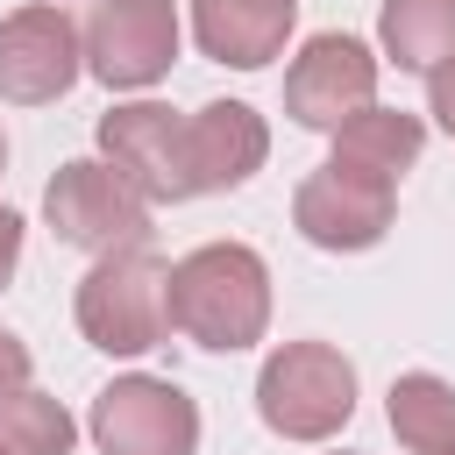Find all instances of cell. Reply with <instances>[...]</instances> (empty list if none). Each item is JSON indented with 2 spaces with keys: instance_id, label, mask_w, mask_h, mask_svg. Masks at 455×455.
Instances as JSON below:
<instances>
[{
  "instance_id": "6da1fadb",
  "label": "cell",
  "mask_w": 455,
  "mask_h": 455,
  "mask_svg": "<svg viewBox=\"0 0 455 455\" xmlns=\"http://www.w3.org/2000/svg\"><path fill=\"white\" fill-rule=\"evenodd\" d=\"M171 327L213 355L263 341L270 327V270L249 242H206L171 263Z\"/></svg>"
},
{
  "instance_id": "7a4b0ae2",
  "label": "cell",
  "mask_w": 455,
  "mask_h": 455,
  "mask_svg": "<svg viewBox=\"0 0 455 455\" xmlns=\"http://www.w3.org/2000/svg\"><path fill=\"white\" fill-rule=\"evenodd\" d=\"M78 334L107 355H149L171 334V263L135 249H114L78 284Z\"/></svg>"
},
{
  "instance_id": "3957f363",
  "label": "cell",
  "mask_w": 455,
  "mask_h": 455,
  "mask_svg": "<svg viewBox=\"0 0 455 455\" xmlns=\"http://www.w3.org/2000/svg\"><path fill=\"white\" fill-rule=\"evenodd\" d=\"M256 412L284 441H327L355 412V363L334 341H284L256 377Z\"/></svg>"
},
{
  "instance_id": "277c9868",
  "label": "cell",
  "mask_w": 455,
  "mask_h": 455,
  "mask_svg": "<svg viewBox=\"0 0 455 455\" xmlns=\"http://www.w3.org/2000/svg\"><path fill=\"white\" fill-rule=\"evenodd\" d=\"M43 220L57 228V242L92 249V256H114V249H135V242L149 235V199H142L114 164L71 156V164H57V178L43 185Z\"/></svg>"
},
{
  "instance_id": "5b68a950",
  "label": "cell",
  "mask_w": 455,
  "mask_h": 455,
  "mask_svg": "<svg viewBox=\"0 0 455 455\" xmlns=\"http://www.w3.org/2000/svg\"><path fill=\"white\" fill-rule=\"evenodd\" d=\"M78 71H85V28L64 14V0H36L0 21V100L50 107L78 85Z\"/></svg>"
},
{
  "instance_id": "8992f818",
  "label": "cell",
  "mask_w": 455,
  "mask_h": 455,
  "mask_svg": "<svg viewBox=\"0 0 455 455\" xmlns=\"http://www.w3.org/2000/svg\"><path fill=\"white\" fill-rule=\"evenodd\" d=\"M391 213H398V185L377 178V171H355L341 156H327L291 192V228L313 249H370V242H384Z\"/></svg>"
},
{
  "instance_id": "52a82bcc",
  "label": "cell",
  "mask_w": 455,
  "mask_h": 455,
  "mask_svg": "<svg viewBox=\"0 0 455 455\" xmlns=\"http://www.w3.org/2000/svg\"><path fill=\"white\" fill-rule=\"evenodd\" d=\"M178 57V7L171 0H92L85 21V71L114 92H142Z\"/></svg>"
},
{
  "instance_id": "ba28073f",
  "label": "cell",
  "mask_w": 455,
  "mask_h": 455,
  "mask_svg": "<svg viewBox=\"0 0 455 455\" xmlns=\"http://www.w3.org/2000/svg\"><path fill=\"white\" fill-rule=\"evenodd\" d=\"M92 441L100 455H192L199 405L171 377H114L92 398Z\"/></svg>"
},
{
  "instance_id": "9c48e42d",
  "label": "cell",
  "mask_w": 455,
  "mask_h": 455,
  "mask_svg": "<svg viewBox=\"0 0 455 455\" xmlns=\"http://www.w3.org/2000/svg\"><path fill=\"white\" fill-rule=\"evenodd\" d=\"M363 107H377V57L355 36H313L284 71V114L299 128H341Z\"/></svg>"
},
{
  "instance_id": "30bf717a",
  "label": "cell",
  "mask_w": 455,
  "mask_h": 455,
  "mask_svg": "<svg viewBox=\"0 0 455 455\" xmlns=\"http://www.w3.org/2000/svg\"><path fill=\"white\" fill-rule=\"evenodd\" d=\"M100 149H107V164L142 199H192V178H185V114H171L164 100L107 107L100 114Z\"/></svg>"
},
{
  "instance_id": "8fae6325",
  "label": "cell",
  "mask_w": 455,
  "mask_h": 455,
  "mask_svg": "<svg viewBox=\"0 0 455 455\" xmlns=\"http://www.w3.org/2000/svg\"><path fill=\"white\" fill-rule=\"evenodd\" d=\"M270 156V128L249 100H206L199 114H185V178L192 199L199 192H235L263 171Z\"/></svg>"
},
{
  "instance_id": "7c38bea8",
  "label": "cell",
  "mask_w": 455,
  "mask_h": 455,
  "mask_svg": "<svg viewBox=\"0 0 455 455\" xmlns=\"http://www.w3.org/2000/svg\"><path fill=\"white\" fill-rule=\"evenodd\" d=\"M299 21V0H192V36L213 64L263 71Z\"/></svg>"
},
{
  "instance_id": "4fadbf2b",
  "label": "cell",
  "mask_w": 455,
  "mask_h": 455,
  "mask_svg": "<svg viewBox=\"0 0 455 455\" xmlns=\"http://www.w3.org/2000/svg\"><path fill=\"white\" fill-rule=\"evenodd\" d=\"M377 43L398 71H441L455 57V0H384Z\"/></svg>"
},
{
  "instance_id": "5bb4252c",
  "label": "cell",
  "mask_w": 455,
  "mask_h": 455,
  "mask_svg": "<svg viewBox=\"0 0 455 455\" xmlns=\"http://www.w3.org/2000/svg\"><path fill=\"white\" fill-rule=\"evenodd\" d=\"M419 142H427L419 114H398V107H363L355 121L334 128V156L355 164V171H377V178H391V185L412 171Z\"/></svg>"
},
{
  "instance_id": "9a60e30c",
  "label": "cell",
  "mask_w": 455,
  "mask_h": 455,
  "mask_svg": "<svg viewBox=\"0 0 455 455\" xmlns=\"http://www.w3.org/2000/svg\"><path fill=\"white\" fill-rule=\"evenodd\" d=\"M384 419L412 455H448L455 448V384L434 370H405L384 398Z\"/></svg>"
},
{
  "instance_id": "2e32d148",
  "label": "cell",
  "mask_w": 455,
  "mask_h": 455,
  "mask_svg": "<svg viewBox=\"0 0 455 455\" xmlns=\"http://www.w3.org/2000/svg\"><path fill=\"white\" fill-rule=\"evenodd\" d=\"M78 427L57 398L43 391H7L0 398V455H71Z\"/></svg>"
},
{
  "instance_id": "e0dca14e",
  "label": "cell",
  "mask_w": 455,
  "mask_h": 455,
  "mask_svg": "<svg viewBox=\"0 0 455 455\" xmlns=\"http://www.w3.org/2000/svg\"><path fill=\"white\" fill-rule=\"evenodd\" d=\"M28 370H36V355H28V341L0 327V398H7V391H28Z\"/></svg>"
},
{
  "instance_id": "ac0fdd59",
  "label": "cell",
  "mask_w": 455,
  "mask_h": 455,
  "mask_svg": "<svg viewBox=\"0 0 455 455\" xmlns=\"http://www.w3.org/2000/svg\"><path fill=\"white\" fill-rule=\"evenodd\" d=\"M427 107H434V121L455 135V57H448L441 71H427Z\"/></svg>"
},
{
  "instance_id": "d6986e66",
  "label": "cell",
  "mask_w": 455,
  "mask_h": 455,
  "mask_svg": "<svg viewBox=\"0 0 455 455\" xmlns=\"http://www.w3.org/2000/svg\"><path fill=\"white\" fill-rule=\"evenodd\" d=\"M14 263H21V220H14V206H0V291H7Z\"/></svg>"
},
{
  "instance_id": "ffe728a7",
  "label": "cell",
  "mask_w": 455,
  "mask_h": 455,
  "mask_svg": "<svg viewBox=\"0 0 455 455\" xmlns=\"http://www.w3.org/2000/svg\"><path fill=\"white\" fill-rule=\"evenodd\" d=\"M0 171H7V135H0Z\"/></svg>"
},
{
  "instance_id": "44dd1931",
  "label": "cell",
  "mask_w": 455,
  "mask_h": 455,
  "mask_svg": "<svg viewBox=\"0 0 455 455\" xmlns=\"http://www.w3.org/2000/svg\"><path fill=\"white\" fill-rule=\"evenodd\" d=\"M334 455H348V448H334Z\"/></svg>"
},
{
  "instance_id": "7402d4cb",
  "label": "cell",
  "mask_w": 455,
  "mask_h": 455,
  "mask_svg": "<svg viewBox=\"0 0 455 455\" xmlns=\"http://www.w3.org/2000/svg\"><path fill=\"white\" fill-rule=\"evenodd\" d=\"M448 455H455V448H448Z\"/></svg>"
}]
</instances>
